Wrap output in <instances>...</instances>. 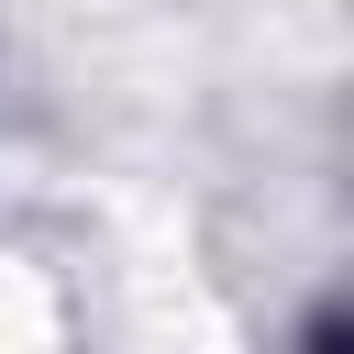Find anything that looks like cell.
Segmentation results:
<instances>
[{"label": "cell", "instance_id": "6da1fadb", "mask_svg": "<svg viewBox=\"0 0 354 354\" xmlns=\"http://www.w3.org/2000/svg\"><path fill=\"white\" fill-rule=\"evenodd\" d=\"M310 354H343V321H310Z\"/></svg>", "mask_w": 354, "mask_h": 354}]
</instances>
